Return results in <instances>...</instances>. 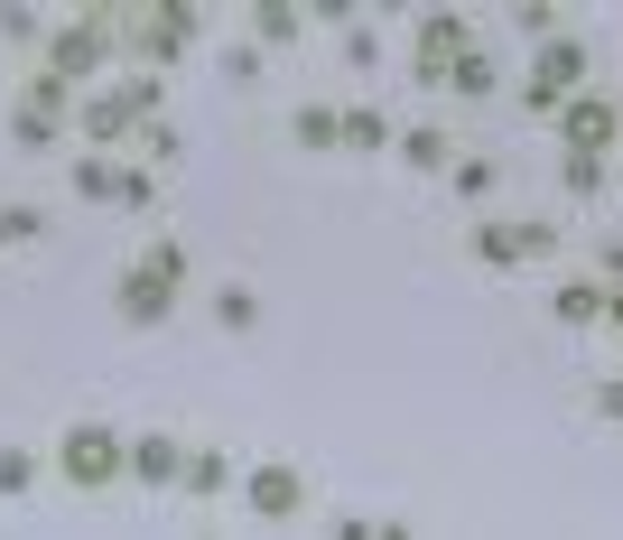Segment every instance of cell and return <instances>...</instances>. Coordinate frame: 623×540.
Masks as SVG:
<instances>
[{"mask_svg":"<svg viewBox=\"0 0 623 540\" xmlns=\"http://www.w3.org/2000/svg\"><path fill=\"white\" fill-rule=\"evenodd\" d=\"M75 475H112V439H102V429H75Z\"/></svg>","mask_w":623,"mask_h":540,"instance_id":"cell-1","label":"cell"},{"mask_svg":"<svg viewBox=\"0 0 623 540\" xmlns=\"http://www.w3.org/2000/svg\"><path fill=\"white\" fill-rule=\"evenodd\" d=\"M251 494H261L270 512H289V503H298V475H279V467H270V475H251Z\"/></svg>","mask_w":623,"mask_h":540,"instance_id":"cell-2","label":"cell"},{"mask_svg":"<svg viewBox=\"0 0 623 540\" xmlns=\"http://www.w3.org/2000/svg\"><path fill=\"white\" fill-rule=\"evenodd\" d=\"M335 131H345V121H335V112H317V102H307V112H298V140H307V149H326Z\"/></svg>","mask_w":623,"mask_h":540,"instance_id":"cell-3","label":"cell"},{"mask_svg":"<svg viewBox=\"0 0 623 540\" xmlns=\"http://www.w3.org/2000/svg\"><path fill=\"white\" fill-rule=\"evenodd\" d=\"M605 131H614V112H605V102H586V112H577V149H595Z\"/></svg>","mask_w":623,"mask_h":540,"instance_id":"cell-4","label":"cell"},{"mask_svg":"<svg viewBox=\"0 0 623 540\" xmlns=\"http://www.w3.org/2000/svg\"><path fill=\"white\" fill-rule=\"evenodd\" d=\"M345 131H354L345 149H382V112H345Z\"/></svg>","mask_w":623,"mask_h":540,"instance_id":"cell-5","label":"cell"},{"mask_svg":"<svg viewBox=\"0 0 623 540\" xmlns=\"http://www.w3.org/2000/svg\"><path fill=\"white\" fill-rule=\"evenodd\" d=\"M595 401H605V420H623V382H605V392H595Z\"/></svg>","mask_w":623,"mask_h":540,"instance_id":"cell-6","label":"cell"}]
</instances>
